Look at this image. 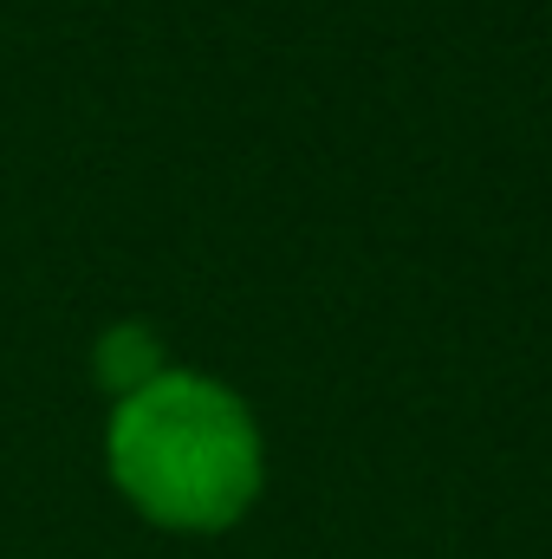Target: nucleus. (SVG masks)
I'll list each match as a JSON object with an SVG mask.
<instances>
[{
  "label": "nucleus",
  "mask_w": 552,
  "mask_h": 559,
  "mask_svg": "<svg viewBox=\"0 0 552 559\" xmlns=\"http://www.w3.org/2000/svg\"><path fill=\"white\" fill-rule=\"evenodd\" d=\"M163 365H169V358H163V345H156V332H149L143 319H118V325H105L98 345H92V378H98V391H105L111 404L131 397V391H143Z\"/></svg>",
  "instance_id": "2"
},
{
  "label": "nucleus",
  "mask_w": 552,
  "mask_h": 559,
  "mask_svg": "<svg viewBox=\"0 0 552 559\" xmlns=\"http://www.w3.org/2000/svg\"><path fill=\"white\" fill-rule=\"evenodd\" d=\"M111 488L163 534H228L267 488L254 404L195 365H163L105 417Z\"/></svg>",
  "instance_id": "1"
}]
</instances>
